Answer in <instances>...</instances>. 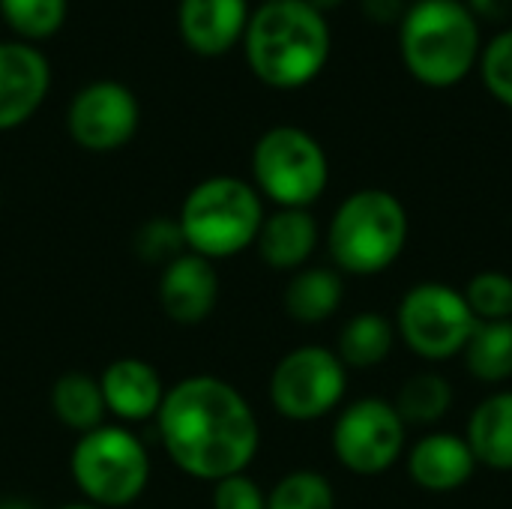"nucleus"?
<instances>
[{
	"mask_svg": "<svg viewBox=\"0 0 512 509\" xmlns=\"http://www.w3.org/2000/svg\"><path fill=\"white\" fill-rule=\"evenodd\" d=\"M465 303L477 321H512V276L504 270H483L465 285Z\"/></svg>",
	"mask_w": 512,
	"mask_h": 509,
	"instance_id": "a878e982",
	"label": "nucleus"
},
{
	"mask_svg": "<svg viewBox=\"0 0 512 509\" xmlns=\"http://www.w3.org/2000/svg\"><path fill=\"white\" fill-rule=\"evenodd\" d=\"M69 15V0H0V18L21 42L51 39Z\"/></svg>",
	"mask_w": 512,
	"mask_h": 509,
	"instance_id": "b1692460",
	"label": "nucleus"
},
{
	"mask_svg": "<svg viewBox=\"0 0 512 509\" xmlns=\"http://www.w3.org/2000/svg\"><path fill=\"white\" fill-rule=\"evenodd\" d=\"M465 441L477 465L512 471V390H498L474 408Z\"/></svg>",
	"mask_w": 512,
	"mask_h": 509,
	"instance_id": "a211bd4d",
	"label": "nucleus"
},
{
	"mask_svg": "<svg viewBox=\"0 0 512 509\" xmlns=\"http://www.w3.org/2000/svg\"><path fill=\"white\" fill-rule=\"evenodd\" d=\"M477 471V459L462 435L432 432L420 438L408 453V477L426 492H456Z\"/></svg>",
	"mask_w": 512,
	"mask_h": 509,
	"instance_id": "dca6fc26",
	"label": "nucleus"
},
{
	"mask_svg": "<svg viewBox=\"0 0 512 509\" xmlns=\"http://www.w3.org/2000/svg\"><path fill=\"white\" fill-rule=\"evenodd\" d=\"M51 411L66 429H72L78 435H87V432L105 426L108 408L102 399L99 378H93L87 372L60 375L51 387Z\"/></svg>",
	"mask_w": 512,
	"mask_h": 509,
	"instance_id": "aec40b11",
	"label": "nucleus"
},
{
	"mask_svg": "<svg viewBox=\"0 0 512 509\" xmlns=\"http://www.w3.org/2000/svg\"><path fill=\"white\" fill-rule=\"evenodd\" d=\"M408 243V210L387 189H357L333 213L327 249L351 276L384 273Z\"/></svg>",
	"mask_w": 512,
	"mask_h": 509,
	"instance_id": "39448f33",
	"label": "nucleus"
},
{
	"mask_svg": "<svg viewBox=\"0 0 512 509\" xmlns=\"http://www.w3.org/2000/svg\"><path fill=\"white\" fill-rule=\"evenodd\" d=\"M465 369L483 384L512 378V321H477L462 351Z\"/></svg>",
	"mask_w": 512,
	"mask_h": 509,
	"instance_id": "4be33fe9",
	"label": "nucleus"
},
{
	"mask_svg": "<svg viewBox=\"0 0 512 509\" xmlns=\"http://www.w3.org/2000/svg\"><path fill=\"white\" fill-rule=\"evenodd\" d=\"M135 249L144 261L159 264V267L171 264L183 252H189L177 219H165V216H156L147 225H141V231L135 237Z\"/></svg>",
	"mask_w": 512,
	"mask_h": 509,
	"instance_id": "cd10ccee",
	"label": "nucleus"
},
{
	"mask_svg": "<svg viewBox=\"0 0 512 509\" xmlns=\"http://www.w3.org/2000/svg\"><path fill=\"white\" fill-rule=\"evenodd\" d=\"M465 6L477 15V21H507L512 15V0H465Z\"/></svg>",
	"mask_w": 512,
	"mask_h": 509,
	"instance_id": "7c9ffc66",
	"label": "nucleus"
},
{
	"mask_svg": "<svg viewBox=\"0 0 512 509\" xmlns=\"http://www.w3.org/2000/svg\"><path fill=\"white\" fill-rule=\"evenodd\" d=\"M360 9L375 24H396L399 27L408 3L405 0H360Z\"/></svg>",
	"mask_w": 512,
	"mask_h": 509,
	"instance_id": "c756f323",
	"label": "nucleus"
},
{
	"mask_svg": "<svg viewBox=\"0 0 512 509\" xmlns=\"http://www.w3.org/2000/svg\"><path fill=\"white\" fill-rule=\"evenodd\" d=\"M69 471L87 504L99 509L135 504L150 483V456L138 435L123 426H99L78 435Z\"/></svg>",
	"mask_w": 512,
	"mask_h": 509,
	"instance_id": "423d86ee",
	"label": "nucleus"
},
{
	"mask_svg": "<svg viewBox=\"0 0 512 509\" xmlns=\"http://www.w3.org/2000/svg\"><path fill=\"white\" fill-rule=\"evenodd\" d=\"M405 420L387 399H357L342 408L333 426V453L342 468L360 477L384 474L405 450Z\"/></svg>",
	"mask_w": 512,
	"mask_h": 509,
	"instance_id": "9d476101",
	"label": "nucleus"
},
{
	"mask_svg": "<svg viewBox=\"0 0 512 509\" xmlns=\"http://www.w3.org/2000/svg\"><path fill=\"white\" fill-rule=\"evenodd\" d=\"M213 509H267V495L249 474L213 483Z\"/></svg>",
	"mask_w": 512,
	"mask_h": 509,
	"instance_id": "c85d7f7f",
	"label": "nucleus"
},
{
	"mask_svg": "<svg viewBox=\"0 0 512 509\" xmlns=\"http://www.w3.org/2000/svg\"><path fill=\"white\" fill-rule=\"evenodd\" d=\"M240 45L261 84L300 90L324 72L333 33L327 15L309 0H264L252 9Z\"/></svg>",
	"mask_w": 512,
	"mask_h": 509,
	"instance_id": "f03ea898",
	"label": "nucleus"
},
{
	"mask_svg": "<svg viewBox=\"0 0 512 509\" xmlns=\"http://www.w3.org/2000/svg\"><path fill=\"white\" fill-rule=\"evenodd\" d=\"M0 509H33L30 504H24V501H3Z\"/></svg>",
	"mask_w": 512,
	"mask_h": 509,
	"instance_id": "473e14b6",
	"label": "nucleus"
},
{
	"mask_svg": "<svg viewBox=\"0 0 512 509\" xmlns=\"http://www.w3.org/2000/svg\"><path fill=\"white\" fill-rule=\"evenodd\" d=\"M177 225L189 252L207 261L234 258L255 246L264 225V198L249 180L216 174L189 189Z\"/></svg>",
	"mask_w": 512,
	"mask_h": 509,
	"instance_id": "20e7f679",
	"label": "nucleus"
},
{
	"mask_svg": "<svg viewBox=\"0 0 512 509\" xmlns=\"http://www.w3.org/2000/svg\"><path fill=\"white\" fill-rule=\"evenodd\" d=\"M474 324L477 318L459 288L420 282L399 303L396 336L423 360H450L465 351Z\"/></svg>",
	"mask_w": 512,
	"mask_h": 509,
	"instance_id": "6e6552de",
	"label": "nucleus"
},
{
	"mask_svg": "<svg viewBox=\"0 0 512 509\" xmlns=\"http://www.w3.org/2000/svg\"><path fill=\"white\" fill-rule=\"evenodd\" d=\"M318 237L321 231L309 210L279 207L276 213L264 216L255 249L267 267L282 273H297L318 249Z\"/></svg>",
	"mask_w": 512,
	"mask_h": 509,
	"instance_id": "f3484780",
	"label": "nucleus"
},
{
	"mask_svg": "<svg viewBox=\"0 0 512 509\" xmlns=\"http://www.w3.org/2000/svg\"><path fill=\"white\" fill-rule=\"evenodd\" d=\"M60 509H99V507H93V504H87V501H84V504H66V507H60Z\"/></svg>",
	"mask_w": 512,
	"mask_h": 509,
	"instance_id": "72a5a7b5",
	"label": "nucleus"
},
{
	"mask_svg": "<svg viewBox=\"0 0 512 509\" xmlns=\"http://www.w3.org/2000/svg\"><path fill=\"white\" fill-rule=\"evenodd\" d=\"M267 509H336V492L318 471H291L270 489Z\"/></svg>",
	"mask_w": 512,
	"mask_h": 509,
	"instance_id": "393cba45",
	"label": "nucleus"
},
{
	"mask_svg": "<svg viewBox=\"0 0 512 509\" xmlns=\"http://www.w3.org/2000/svg\"><path fill=\"white\" fill-rule=\"evenodd\" d=\"M159 303L174 324H201L219 303V273L213 261L183 252L159 273Z\"/></svg>",
	"mask_w": 512,
	"mask_h": 509,
	"instance_id": "ddd939ff",
	"label": "nucleus"
},
{
	"mask_svg": "<svg viewBox=\"0 0 512 509\" xmlns=\"http://www.w3.org/2000/svg\"><path fill=\"white\" fill-rule=\"evenodd\" d=\"M315 9H321V12H327V9H336V6H342L345 0H309Z\"/></svg>",
	"mask_w": 512,
	"mask_h": 509,
	"instance_id": "2f4dec72",
	"label": "nucleus"
},
{
	"mask_svg": "<svg viewBox=\"0 0 512 509\" xmlns=\"http://www.w3.org/2000/svg\"><path fill=\"white\" fill-rule=\"evenodd\" d=\"M477 69L483 87L512 111V27L498 30L489 42H483Z\"/></svg>",
	"mask_w": 512,
	"mask_h": 509,
	"instance_id": "bb28decb",
	"label": "nucleus"
},
{
	"mask_svg": "<svg viewBox=\"0 0 512 509\" xmlns=\"http://www.w3.org/2000/svg\"><path fill=\"white\" fill-rule=\"evenodd\" d=\"M141 126L138 96L114 78L84 84L66 108L69 138L90 153H114L126 147Z\"/></svg>",
	"mask_w": 512,
	"mask_h": 509,
	"instance_id": "9b49d317",
	"label": "nucleus"
},
{
	"mask_svg": "<svg viewBox=\"0 0 512 509\" xmlns=\"http://www.w3.org/2000/svg\"><path fill=\"white\" fill-rule=\"evenodd\" d=\"M393 345L396 324L381 312H360L342 327L336 357L345 369H375L390 357Z\"/></svg>",
	"mask_w": 512,
	"mask_h": 509,
	"instance_id": "412c9836",
	"label": "nucleus"
},
{
	"mask_svg": "<svg viewBox=\"0 0 512 509\" xmlns=\"http://www.w3.org/2000/svg\"><path fill=\"white\" fill-rule=\"evenodd\" d=\"M51 90L48 57L21 39L0 42V132L27 123Z\"/></svg>",
	"mask_w": 512,
	"mask_h": 509,
	"instance_id": "f8f14e48",
	"label": "nucleus"
},
{
	"mask_svg": "<svg viewBox=\"0 0 512 509\" xmlns=\"http://www.w3.org/2000/svg\"><path fill=\"white\" fill-rule=\"evenodd\" d=\"M345 285L330 267H303L285 288V312L297 324H324L342 306Z\"/></svg>",
	"mask_w": 512,
	"mask_h": 509,
	"instance_id": "6ab92c4d",
	"label": "nucleus"
},
{
	"mask_svg": "<svg viewBox=\"0 0 512 509\" xmlns=\"http://www.w3.org/2000/svg\"><path fill=\"white\" fill-rule=\"evenodd\" d=\"M156 426L168 459L207 483L246 474L261 447L249 399L216 375H192L168 387Z\"/></svg>",
	"mask_w": 512,
	"mask_h": 509,
	"instance_id": "f257e3e1",
	"label": "nucleus"
},
{
	"mask_svg": "<svg viewBox=\"0 0 512 509\" xmlns=\"http://www.w3.org/2000/svg\"><path fill=\"white\" fill-rule=\"evenodd\" d=\"M330 183L321 141L300 126H273L252 147V186L276 207L309 210Z\"/></svg>",
	"mask_w": 512,
	"mask_h": 509,
	"instance_id": "0eeeda50",
	"label": "nucleus"
},
{
	"mask_svg": "<svg viewBox=\"0 0 512 509\" xmlns=\"http://www.w3.org/2000/svg\"><path fill=\"white\" fill-rule=\"evenodd\" d=\"M393 405L405 426H435L453 408V384L438 372H417L402 384Z\"/></svg>",
	"mask_w": 512,
	"mask_h": 509,
	"instance_id": "5701e85b",
	"label": "nucleus"
},
{
	"mask_svg": "<svg viewBox=\"0 0 512 509\" xmlns=\"http://www.w3.org/2000/svg\"><path fill=\"white\" fill-rule=\"evenodd\" d=\"M483 51V30L465 0H414L399 21V57L426 87L465 81Z\"/></svg>",
	"mask_w": 512,
	"mask_h": 509,
	"instance_id": "7ed1b4c3",
	"label": "nucleus"
},
{
	"mask_svg": "<svg viewBox=\"0 0 512 509\" xmlns=\"http://www.w3.org/2000/svg\"><path fill=\"white\" fill-rule=\"evenodd\" d=\"M348 387V369L336 351L303 345L288 351L270 375L273 408L294 423H312L339 408Z\"/></svg>",
	"mask_w": 512,
	"mask_h": 509,
	"instance_id": "1a4fd4ad",
	"label": "nucleus"
},
{
	"mask_svg": "<svg viewBox=\"0 0 512 509\" xmlns=\"http://www.w3.org/2000/svg\"><path fill=\"white\" fill-rule=\"evenodd\" d=\"M102 399L108 414H114L120 423H144L156 420L168 387L162 384V375L141 357H117L105 366L99 375Z\"/></svg>",
	"mask_w": 512,
	"mask_h": 509,
	"instance_id": "2eb2a0df",
	"label": "nucleus"
},
{
	"mask_svg": "<svg viewBox=\"0 0 512 509\" xmlns=\"http://www.w3.org/2000/svg\"><path fill=\"white\" fill-rule=\"evenodd\" d=\"M249 15V0H180L177 30L189 51L222 57L243 42Z\"/></svg>",
	"mask_w": 512,
	"mask_h": 509,
	"instance_id": "4468645a",
	"label": "nucleus"
}]
</instances>
